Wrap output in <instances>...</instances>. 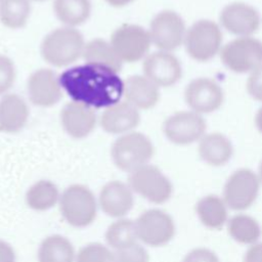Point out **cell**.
Instances as JSON below:
<instances>
[{
	"label": "cell",
	"instance_id": "cell-37",
	"mask_svg": "<svg viewBox=\"0 0 262 262\" xmlns=\"http://www.w3.org/2000/svg\"><path fill=\"white\" fill-rule=\"evenodd\" d=\"M0 262H16L14 249L10 244L0 239Z\"/></svg>",
	"mask_w": 262,
	"mask_h": 262
},
{
	"label": "cell",
	"instance_id": "cell-40",
	"mask_svg": "<svg viewBox=\"0 0 262 262\" xmlns=\"http://www.w3.org/2000/svg\"><path fill=\"white\" fill-rule=\"evenodd\" d=\"M258 176H259L260 182L262 183V161L260 162V165H259V170H258Z\"/></svg>",
	"mask_w": 262,
	"mask_h": 262
},
{
	"label": "cell",
	"instance_id": "cell-17",
	"mask_svg": "<svg viewBox=\"0 0 262 262\" xmlns=\"http://www.w3.org/2000/svg\"><path fill=\"white\" fill-rule=\"evenodd\" d=\"M219 19L227 32L238 37L253 35L261 25L258 10L245 2H231L225 5L220 12Z\"/></svg>",
	"mask_w": 262,
	"mask_h": 262
},
{
	"label": "cell",
	"instance_id": "cell-9",
	"mask_svg": "<svg viewBox=\"0 0 262 262\" xmlns=\"http://www.w3.org/2000/svg\"><path fill=\"white\" fill-rule=\"evenodd\" d=\"M219 53L222 63L236 74L252 73L262 66V41L252 36L231 40Z\"/></svg>",
	"mask_w": 262,
	"mask_h": 262
},
{
	"label": "cell",
	"instance_id": "cell-16",
	"mask_svg": "<svg viewBox=\"0 0 262 262\" xmlns=\"http://www.w3.org/2000/svg\"><path fill=\"white\" fill-rule=\"evenodd\" d=\"M59 121L68 136L74 139H84L94 131L98 124V117L95 108L71 100L62 106Z\"/></svg>",
	"mask_w": 262,
	"mask_h": 262
},
{
	"label": "cell",
	"instance_id": "cell-14",
	"mask_svg": "<svg viewBox=\"0 0 262 262\" xmlns=\"http://www.w3.org/2000/svg\"><path fill=\"white\" fill-rule=\"evenodd\" d=\"M142 74L159 88L171 87L181 79L182 66L172 52L157 50L143 59Z\"/></svg>",
	"mask_w": 262,
	"mask_h": 262
},
{
	"label": "cell",
	"instance_id": "cell-19",
	"mask_svg": "<svg viewBox=\"0 0 262 262\" xmlns=\"http://www.w3.org/2000/svg\"><path fill=\"white\" fill-rule=\"evenodd\" d=\"M134 192L128 183L111 180L100 189L98 205L101 211L112 218H124L134 206Z\"/></svg>",
	"mask_w": 262,
	"mask_h": 262
},
{
	"label": "cell",
	"instance_id": "cell-21",
	"mask_svg": "<svg viewBox=\"0 0 262 262\" xmlns=\"http://www.w3.org/2000/svg\"><path fill=\"white\" fill-rule=\"evenodd\" d=\"M123 98L139 111L152 108L160 100V88L143 74L124 80Z\"/></svg>",
	"mask_w": 262,
	"mask_h": 262
},
{
	"label": "cell",
	"instance_id": "cell-30",
	"mask_svg": "<svg viewBox=\"0 0 262 262\" xmlns=\"http://www.w3.org/2000/svg\"><path fill=\"white\" fill-rule=\"evenodd\" d=\"M104 238L107 246L114 250H119L136 244L138 238L135 231L134 221L126 218L117 219L107 226Z\"/></svg>",
	"mask_w": 262,
	"mask_h": 262
},
{
	"label": "cell",
	"instance_id": "cell-11",
	"mask_svg": "<svg viewBox=\"0 0 262 262\" xmlns=\"http://www.w3.org/2000/svg\"><path fill=\"white\" fill-rule=\"evenodd\" d=\"M151 44L158 50L172 52L184 41L186 34L183 18L174 10L164 9L159 11L150 20L147 29Z\"/></svg>",
	"mask_w": 262,
	"mask_h": 262
},
{
	"label": "cell",
	"instance_id": "cell-1",
	"mask_svg": "<svg viewBox=\"0 0 262 262\" xmlns=\"http://www.w3.org/2000/svg\"><path fill=\"white\" fill-rule=\"evenodd\" d=\"M60 84L71 100L95 110L105 108L123 99L124 80L119 73L83 63L70 67L59 75Z\"/></svg>",
	"mask_w": 262,
	"mask_h": 262
},
{
	"label": "cell",
	"instance_id": "cell-36",
	"mask_svg": "<svg viewBox=\"0 0 262 262\" xmlns=\"http://www.w3.org/2000/svg\"><path fill=\"white\" fill-rule=\"evenodd\" d=\"M243 262H262V242L249 246L244 254Z\"/></svg>",
	"mask_w": 262,
	"mask_h": 262
},
{
	"label": "cell",
	"instance_id": "cell-38",
	"mask_svg": "<svg viewBox=\"0 0 262 262\" xmlns=\"http://www.w3.org/2000/svg\"><path fill=\"white\" fill-rule=\"evenodd\" d=\"M106 2L107 5H110L111 7L114 8H122L125 7L129 4H131L132 2H134L135 0H104Z\"/></svg>",
	"mask_w": 262,
	"mask_h": 262
},
{
	"label": "cell",
	"instance_id": "cell-13",
	"mask_svg": "<svg viewBox=\"0 0 262 262\" xmlns=\"http://www.w3.org/2000/svg\"><path fill=\"white\" fill-rule=\"evenodd\" d=\"M63 93L59 75L52 69L40 68L28 77L27 94L30 102L35 106L52 107L60 101Z\"/></svg>",
	"mask_w": 262,
	"mask_h": 262
},
{
	"label": "cell",
	"instance_id": "cell-28",
	"mask_svg": "<svg viewBox=\"0 0 262 262\" xmlns=\"http://www.w3.org/2000/svg\"><path fill=\"white\" fill-rule=\"evenodd\" d=\"M60 193L57 185L48 179H40L27 190L25 200L27 206L36 212L52 209L59 202Z\"/></svg>",
	"mask_w": 262,
	"mask_h": 262
},
{
	"label": "cell",
	"instance_id": "cell-29",
	"mask_svg": "<svg viewBox=\"0 0 262 262\" xmlns=\"http://www.w3.org/2000/svg\"><path fill=\"white\" fill-rule=\"evenodd\" d=\"M32 14V2L30 0H1L0 24L8 30H20L25 28Z\"/></svg>",
	"mask_w": 262,
	"mask_h": 262
},
{
	"label": "cell",
	"instance_id": "cell-35",
	"mask_svg": "<svg viewBox=\"0 0 262 262\" xmlns=\"http://www.w3.org/2000/svg\"><path fill=\"white\" fill-rule=\"evenodd\" d=\"M246 88L253 99L262 102V66L251 73Z\"/></svg>",
	"mask_w": 262,
	"mask_h": 262
},
{
	"label": "cell",
	"instance_id": "cell-12",
	"mask_svg": "<svg viewBox=\"0 0 262 262\" xmlns=\"http://www.w3.org/2000/svg\"><path fill=\"white\" fill-rule=\"evenodd\" d=\"M206 121L193 111H179L163 123V133L176 145H188L200 140L206 132Z\"/></svg>",
	"mask_w": 262,
	"mask_h": 262
},
{
	"label": "cell",
	"instance_id": "cell-20",
	"mask_svg": "<svg viewBox=\"0 0 262 262\" xmlns=\"http://www.w3.org/2000/svg\"><path fill=\"white\" fill-rule=\"evenodd\" d=\"M30 119L27 100L14 92L0 96V133L15 134L20 132Z\"/></svg>",
	"mask_w": 262,
	"mask_h": 262
},
{
	"label": "cell",
	"instance_id": "cell-27",
	"mask_svg": "<svg viewBox=\"0 0 262 262\" xmlns=\"http://www.w3.org/2000/svg\"><path fill=\"white\" fill-rule=\"evenodd\" d=\"M38 262H75L76 253L72 242L61 234L46 236L39 245Z\"/></svg>",
	"mask_w": 262,
	"mask_h": 262
},
{
	"label": "cell",
	"instance_id": "cell-15",
	"mask_svg": "<svg viewBox=\"0 0 262 262\" xmlns=\"http://www.w3.org/2000/svg\"><path fill=\"white\" fill-rule=\"evenodd\" d=\"M184 99L191 111L209 114L217 111L223 103L224 93L213 79L200 77L191 80L185 87Z\"/></svg>",
	"mask_w": 262,
	"mask_h": 262
},
{
	"label": "cell",
	"instance_id": "cell-7",
	"mask_svg": "<svg viewBox=\"0 0 262 262\" xmlns=\"http://www.w3.org/2000/svg\"><path fill=\"white\" fill-rule=\"evenodd\" d=\"M260 185L258 174L249 168H239L226 179L222 198L229 210L243 212L251 208L257 201Z\"/></svg>",
	"mask_w": 262,
	"mask_h": 262
},
{
	"label": "cell",
	"instance_id": "cell-23",
	"mask_svg": "<svg viewBox=\"0 0 262 262\" xmlns=\"http://www.w3.org/2000/svg\"><path fill=\"white\" fill-rule=\"evenodd\" d=\"M195 215L203 226L211 230H219L228 221V208L222 196L209 193L194 205Z\"/></svg>",
	"mask_w": 262,
	"mask_h": 262
},
{
	"label": "cell",
	"instance_id": "cell-26",
	"mask_svg": "<svg viewBox=\"0 0 262 262\" xmlns=\"http://www.w3.org/2000/svg\"><path fill=\"white\" fill-rule=\"evenodd\" d=\"M228 235L235 243L252 246L262 236V227L258 220L246 213H237L231 216L227 223Z\"/></svg>",
	"mask_w": 262,
	"mask_h": 262
},
{
	"label": "cell",
	"instance_id": "cell-32",
	"mask_svg": "<svg viewBox=\"0 0 262 262\" xmlns=\"http://www.w3.org/2000/svg\"><path fill=\"white\" fill-rule=\"evenodd\" d=\"M113 262H149V255L142 245L136 243L126 248L114 250Z\"/></svg>",
	"mask_w": 262,
	"mask_h": 262
},
{
	"label": "cell",
	"instance_id": "cell-31",
	"mask_svg": "<svg viewBox=\"0 0 262 262\" xmlns=\"http://www.w3.org/2000/svg\"><path fill=\"white\" fill-rule=\"evenodd\" d=\"M75 262H113V252L100 243H89L76 254Z\"/></svg>",
	"mask_w": 262,
	"mask_h": 262
},
{
	"label": "cell",
	"instance_id": "cell-2",
	"mask_svg": "<svg viewBox=\"0 0 262 262\" xmlns=\"http://www.w3.org/2000/svg\"><path fill=\"white\" fill-rule=\"evenodd\" d=\"M85 44L79 29L60 26L44 36L40 44V54L51 67L68 68L82 58Z\"/></svg>",
	"mask_w": 262,
	"mask_h": 262
},
{
	"label": "cell",
	"instance_id": "cell-39",
	"mask_svg": "<svg viewBox=\"0 0 262 262\" xmlns=\"http://www.w3.org/2000/svg\"><path fill=\"white\" fill-rule=\"evenodd\" d=\"M255 124H256L258 131L262 134V106L258 110V112L255 116Z\"/></svg>",
	"mask_w": 262,
	"mask_h": 262
},
{
	"label": "cell",
	"instance_id": "cell-3",
	"mask_svg": "<svg viewBox=\"0 0 262 262\" xmlns=\"http://www.w3.org/2000/svg\"><path fill=\"white\" fill-rule=\"evenodd\" d=\"M155 155V146L150 138L137 130L117 136L111 146V158L121 171L131 173L149 164Z\"/></svg>",
	"mask_w": 262,
	"mask_h": 262
},
{
	"label": "cell",
	"instance_id": "cell-41",
	"mask_svg": "<svg viewBox=\"0 0 262 262\" xmlns=\"http://www.w3.org/2000/svg\"><path fill=\"white\" fill-rule=\"evenodd\" d=\"M32 3L33 2H44V1H47V0H30Z\"/></svg>",
	"mask_w": 262,
	"mask_h": 262
},
{
	"label": "cell",
	"instance_id": "cell-6",
	"mask_svg": "<svg viewBox=\"0 0 262 262\" xmlns=\"http://www.w3.org/2000/svg\"><path fill=\"white\" fill-rule=\"evenodd\" d=\"M183 44L192 59L201 62L208 61L221 50V29L211 19H199L186 31Z\"/></svg>",
	"mask_w": 262,
	"mask_h": 262
},
{
	"label": "cell",
	"instance_id": "cell-42",
	"mask_svg": "<svg viewBox=\"0 0 262 262\" xmlns=\"http://www.w3.org/2000/svg\"><path fill=\"white\" fill-rule=\"evenodd\" d=\"M0 1H1V0H0Z\"/></svg>",
	"mask_w": 262,
	"mask_h": 262
},
{
	"label": "cell",
	"instance_id": "cell-10",
	"mask_svg": "<svg viewBox=\"0 0 262 262\" xmlns=\"http://www.w3.org/2000/svg\"><path fill=\"white\" fill-rule=\"evenodd\" d=\"M134 223L138 241L152 248L168 245L176 233L173 217L168 212L157 208L143 211Z\"/></svg>",
	"mask_w": 262,
	"mask_h": 262
},
{
	"label": "cell",
	"instance_id": "cell-8",
	"mask_svg": "<svg viewBox=\"0 0 262 262\" xmlns=\"http://www.w3.org/2000/svg\"><path fill=\"white\" fill-rule=\"evenodd\" d=\"M110 42L123 63L143 60L152 45L148 30L137 24H122L114 30Z\"/></svg>",
	"mask_w": 262,
	"mask_h": 262
},
{
	"label": "cell",
	"instance_id": "cell-22",
	"mask_svg": "<svg viewBox=\"0 0 262 262\" xmlns=\"http://www.w3.org/2000/svg\"><path fill=\"white\" fill-rule=\"evenodd\" d=\"M198 151L201 160L207 165L221 167L231 160L233 146L224 134L213 132L205 134L200 139Z\"/></svg>",
	"mask_w": 262,
	"mask_h": 262
},
{
	"label": "cell",
	"instance_id": "cell-18",
	"mask_svg": "<svg viewBox=\"0 0 262 262\" xmlns=\"http://www.w3.org/2000/svg\"><path fill=\"white\" fill-rule=\"evenodd\" d=\"M140 123V111L122 99L103 108L98 124L101 129L113 135H122L136 130Z\"/></svg>",
	"mask_w": 262,
	"mask_h": 262
},
{
	"label": "cell",
	"instance_id": "cell-33",
	"mask_svg": "<svg viewBox=\"0 0 262 262\" xmlns=\"http://www.w3.org/2000/svg\"><path fill=\"white\" fill-rule=\"evenodd\" d=\"M16 80L14 61L5 54H0V96L10 92Z\"/></svg>",
	"mask_w": 262,
	"mask_h": 262
},
{
	"label": "cell",
	"instance_id": "cell-34",
	"mask_svg": "<svg viewBox=\"0 0 262 262\" xmlns=\"http://www.w3.org/2000/svg\"><path fill=\"white\" fill-rule=\"evenodd\" d=\"M181 262H220V259L213 250L196 247L187 252Z\"/></svg>",
	"mask_w": 262,
	"mask_h": 262
},
{
	"label": "cell",
	"instance_id": "cell-25",
	"mask_svg": "<svg viewBox=\"0 0 262 262\" xmlns=\"http://www.w3.org/2000/svg\"><path fill=\"white\" fill-rule=\"evenodd\" d=\"M52 11L61 26L79 28L91 16V0H53Z\"/></svg>",
	"mask_w": 262,
	"mask_h": 262
},
{
	"label": "cell",
	"instance_id": "cell-24",
	"mask_svg": "<svg viewBox=\"0 0 262 262\" xmlns=\"http://www.w3.org/2000/svg\"><path fill=\"white\" fill-rule=\"evenodd\" d=\"M82 58L84 63L100 67L115 73H120L124 64L110 40L102 38H93L86 41Z\"/></svg>",
	"mask_w": 262,
	"mask_h": 262
},
{
	"label": "cell",
	"instance_id": "cell-4",
	"mask_svg": "<svg viewBox=\"0 0 262 262\" xmlns=\"http://www.w3.org/2000/svg\"><path fill=\"white\" fill-rule=\"evenodd\" d=\"M58 205L61 217L73 227H87L96 219L98 202L86 185L76 183L68 186L60 194Z\"/></svg>",
	"mask_w": 262,
	"mask_h": 262
},
{
	"label": "cell",
	"instance_id": "cell-5",
	"mask_svg": "<svg viewBox=\"0 0 262 262\" xmlns=\"http://www.w3.org/2000/svg\"><path fill=\"white\" fill-rule=\"evenodd\" d=\"M132 191L155 205L167 203L173 194V184L163 171L146 164L129 173L128 182Z\"/></svg>",
	"mask_w": 262,
	"mask_h": 262
}]
</instances>
